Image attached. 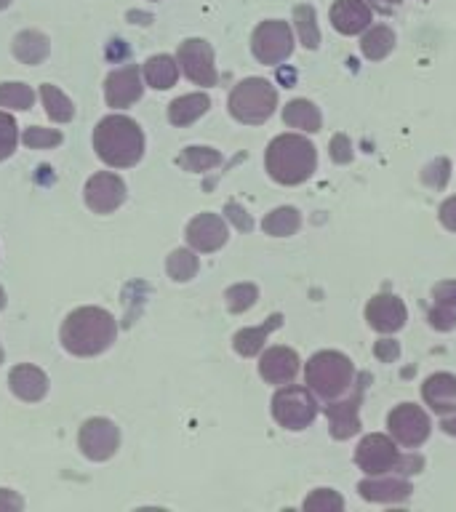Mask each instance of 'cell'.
<instances>
[{"label": "cell", "instance_id": "obj_25", "mask_svg": "<svg viewBox=\"0 0 456 512\" xmlns=\"http://www.w3.org/2000/svg\"><path fill=\"white\" fill-rule=\"evenodd\" d=\"M280 320H283L280 315H272V318L267 320L264 326L243 328V331H238V334H235V342H232L235 344V350H238L243 358H251V355H256V352L264 347V342H267V336H270L272 331L280 326Z\"/></svg>", "mask_w": 456, "mask_h": 512}, {"label": "cell", "instance_id": "obj_20", "mask_svg": "<svg viewBox=\"0 0 456 512\" xmlns=\"http://www.w3.org/2000/svg\"><path fill=\"white\" fill-rule=\"evenodd\" d=\"M358 406H360V392H355L350 400H339V403L326 406V416H328V422H331V435H334L336 440L352 438V435L360 430Z\"/></svg>", "mask_w": 456, "mask_h": 512}, {"label": "cell", "instance_id": "obj_4", "mask_svg": "<svg viewBox=\"0 0 456 512\" xmlns=\"http://www.w3.org/2000/svg\"><path fill=\"white\" fill-rule=\"evenodd\" d=\"M304 376H307V384H310V390L315 395H320L323 400H336L350 390L355 371H352V363L347 355L326 350L312 355L307 368H304Z\"/></svg>", "mask_w": 456, "mask_h": 512}, {"label": "cell", "instance_id": "obj_44", "mask_svg": "<svg viewBox=\"0 0 456 512\" xmlns=\"http://www.w3.org/2000/svg\"><path fill=\"white\" fill-rule=\"evenodd\" d=\"M22 507V496H16L14 491H8V488H0V512H14L22 510Z\"/></svg>", "mask_w": 456, "mask_h": 512}, {"label": "cell", "instance_id": "obj_24", "mask_svg": "<svg viewBox=\"0 0 456 512\" xmlns=\"http://www.w3.org/2000/svg\"><path fill=\"white\" fill-rule=\"evenodd\" d=\"M283 120H286V126L302 128V131H307V134L320 131V123H323L320 110L312 102H307V99H294L291 104H286Z\"/></svg>", "mask_w": 456, "mask_h": 512}, {"label": "cell", "instance_id": "obj_16", "mask_svg": "<svg viewBox=\"0 0 456 512\" xmlns=\"http://www.w3.org/2000/svg\"><path fill=\"white\" fill-rule=\"evenodd\" d=\"M259 374L270 384H291L299 374V358L288 347H270L259 360Z\"/></svg>", "mask_w": 456, "mask_h": 512}, {"label": "cell", "instance_id": "obj_11", "mask_svg": "<svg viewBox=\"0 0 456 512\" xmlns=\"http://www.w3.org/2000/svg\"><path fill=\"white\" fill-rule=\"evenodd\" d=\"M78 446L91 462H104V459H110V456L118 451V427H115L110 419H88V422L80 427Z\"/></svg>", "mask_w": 456, "mask_h": 512}, {"label": "cell", "instance_id": "obj_7", "mask_svg": "<svg viewBox=\"0 0 456 512\" xmlns=\"http://www.w3.org/2000/svg\"><path fill=\"white\" fill-rule=\"evenodd\" d=\"M272 414L283 424L286 430H304L312 419L318 416V403L304 387H283V390L272 398Z\"/></svg>", "mask_w": 456, "mask_h": 512}, {"label": "cell", "instance_id": "obj_35", "mask_svg": "<svg viewBox=\"0 0 456 512\" xmlns=\"http://www.w3.org/2000/svg\"><path fill=\"white\" fill-rule=\"evenodd\" d=\"M304 510L310 512H342L344 510V499L331 488H318L312 491L307 499H304Z\"/></svg>", "mask_w": 456, "mask_h": 512}, {"label": "cell", "instance_id": "obj_47", "mask_svg": "<svg viewBox=\"0 0 456 512\" xmlns=\"http://www.w3.org/2000/svg\"><path fill=\"white\" fill-rule=\"evenodd\" d=\"M443 432H448V435H456V416H451V419H443Z\"/></svg>", "mask_w": 456, "mask_h": 512}, {"label": "cell", "instance_id": "obj_9", "mask_svg": "<svg viewBox=\"0 0 456 512\" xmlns=\"http://www.w3.org/2000/svg\"><path fill=\"white\" fill-rule=\"evenodd\" d=\"M387 424H390L392 438L406 448L422 446L424 440L430 438L432 430L430 416L414 403H403V406L392 408L390 416H387Z\"/></svg>", "mask_w": 456, "mask_h": 512}, {"label": "cell", "instance_id": "obj_26", "mask_svg": "<svg viewBox=\"0 0 456 512\" xmlns=\"http://www.w3.org/2000/svg\"><path fill=\"white\" fill-rule=\"evenodd\" d=\"M14 56L24 64H38L48 56V38L35 30L19 32L14 38Z\"/></svg>", "mask_w": 456, "mask_h": 512}, {"label": "cell", "instance_id": "obj_17", "mask_svg": "<svg viewBox=\"0 0 456 512\" xmlns=\"http://www.w3.org/2000/svg\"><path fill=\"white\" fill-rule=\"evenodd\" d=\"M331 24L342 35H358L371 27V6L366 0H336L331 8Z\"/></svg>", "mask_w": 456, "mask_h": 512}, {"label": "cell", "instance_id": "obj_18", "mask_svg": "<svg viewBox=\"0 0 456 512\" xmlns=\"http://www.w3.org/2000/svg\"><path fill=\"white\" fill-rule=\"evenodd\" d=\"M8 384L19 400L38 403L48 392V376L35 366H14L8 374Z\"/></svg>", "mask_w": 456, "mask_h": 512}, {"label": "cell", "instance_id": "obj_14", "mask_svg": "<svg viewBox=\"0 0 456 512\" xmlns=\"http://www.w3.org/2000/svg\"><path fill=\"white\" fill-rule=\"evenodd\" d=\"M187 243L200 254H211L227 243V224L222 216L198 214L187 227Z\"/></svg>", "mask_w": 456, "mask_h": 512}, {"label": "cell", "instance_id": "obj_1", "mask_svg": "<svg viewBox=\"0 0 456 512\" xmlns=\"http://www.w3.org/2000/svg\"><path fill=\"white\" fill-rule=\"evenodd\" d=\"M118 326L110 312L102 307H78L67 315L62 326L64 350L78 355V358H91L99 355L115 342Z\"/></svg>", "mask_w": 456, "mask_h": 512}, {"label": "cell", "instance_id": "obj_49", "mask_svg": "<svg viewBox=\"0 0 456 512\" xmlns=\"http://www.w3.org/2000/svg\"><path fill=\"white\" fill-rule=\"evenodd\" d=\"M11 6V0H0V11H3V8H8Z\"/></svg>", "mask_w": 456, "mask_h": 512}, {"label": "cell", "instance_id": "obj_3", "mask_svg": "<svg viewBox=\"0 0 456 512\" xmlns=\"http://www.w3.org/2000/svg\"><path fill=\"white\" fill-rule=\"evenodd\" d=\"M318 166V152L299 134H283L267 147V171L280 184L307 182Z\"/></svg>", "mask_w": 456, "mask_h": 512}, {"label": "cell", "instance_id": "obj_21", "mask_svg": "<svg viewBox=\"0 0 456 512\" xmlns=\"http://www.w3.org/2000/svg\"><path fill=\"white\" fill-rule=\"evenodd\" d=\"M360 496L368 502H403L411 494V486L400 478H382V475H371L358 486Z\"/></svg>", "mask_w": 456, "mask_h": 512}, {"label": "cell", "instance_id": "obj_41", "mask_svg": "<svg viewBox=\"0 0 456 512\" xmlns=\"http://www.w3.org/2000/svg\"><path fill=\"white\" fill-rule=\"evenodd\" d=\"M331 158L336 163H347L352 158V147H350V139L344 134H336L334 142H331Z\"/></svg>", "mask_w": 456, "mask_h": 512}, {"label": "cell", "instance_id": "obj_48", "mask_svg": "<svg viewBox=\"0 0 456 512\" xmlns=\"http://www.w3.org/2000/svg\"><path fill=\"white\" fill-rule=\"evenodd\" d=\"M3 307H6V291L0 288V310H3Z\"/></svg>", "mask_w": 456, "mask_h": 512}, {"label": "cell", "instance_id": "obj_42", "mask_svg": "<svg viewBox=\"0 0 456 512\" xmlns=\"http://www.w3.org/2000/svg\"><path fill=\"white\" fill-rule=\"evenodd\" d=\"M374 352L379 360H384V363H392V360L400 355V347H398V342H392V339H382V342H376Z\"/></svg>", "mask_w": 456, "mask_h": 512}, {"label": "cell", "instance_id": "obj_43", "mask_svg": "<svg viewBox=\"0 0 456 512\" xmlns=\"http://www.w3.org/2000/svg\"><path fill=\"white\" fill-rule=\"evenodd\" d=\"M440 222H443V227L451 232H456V198H448L443 206H440L438 211Z\"/></svg>", "mask_w": 456, "mask_h": 512}, {"label": "cell", "instance_id": "obj_34", "mask_svg": "<svg viewBox=\"0 0 456 512\" xmlns=\"http://www.w3.org/2000/svg\"><path fill=\"white\" fill-rule=\"evenodd\" d=\"M224 299H227L230 312H246L251 310L256 304V299H259V288H256L254 283H238V286L227 288Z\"/></svg>", "mask_w": 456, "mask_h": 512}, {"label": "cell", "instance_id": "obj_13", "mask_svg": "<svg viewBox=\"0 0 456 512\" xmlns=\"http://www.w3.org/2000/svg\"><path fill=\"white\" fill-rule=\"evenodd\" d=\"M142 80H139V67L128 64V67H120L104 80V94H107V104L115 107V110H123V107H131L134 102L142 99Z\"/></svg>", "mask_w": 456, "mask_h": 512}, {"label": "cell", "instance_id": "obj_31", "mask_svg": "<svg viewBox=\"0 0 456 512\" xmlns=\"http://www.w3.org/2000/svg\"><path fill=\"white\" fill-rule=\"evenodd\" d=\"M294 22H296V32H299V40H302V46L304 48H318L320 30H318V22H315V8H312V6H296Z\"/></svg>", "mask_w": 456, "mask_h": 512}, {"label": "cell", "instance_id": "obj_27", "mask_svg": "<svg viewBox=\"0 0 456 512\" xmlns=\"http://www.w3.org/2000/svg\"><path fill=\"white\" fill-rule=\"evenodd\" d=\"M392 46H395V35H392L390 27H384V24H379V27H371V30L363 35V40H360L363 56H366V59H371V62H379V59H384V56L392 51Z\"/></svg>", "mask_w": 456, "mask_h": 512}, {"label": "cell", "instance_id": "obj_2", "mask_svg": "<svg viewBox=\"0 0 456 512\" xmlns=\"http://www.w3.org/2000/svg\"><path fill=\"white\" fill-rule=\"evenodd\" d=\"M94 150L112 168L136 166L144 155L142 128L126 115H110L99 120L94 131Z\"/></svg>", "mask_w": 456, "mask_h": 512}, {"label": "cell", "instance_id": "obj_12", "mask_svg": "<svg viewBox=\"0 0 456 512\" xmlns=\"http://www.w3.org/2000/svg\"><path fill=\"white\" fill-rule=\"evenodd\" d=\"M126 200V184L115 174H94L86 184V203L94 214H112Z\"/></svg>", "mask_w": 456, "mask_h": 512}, {"label": "cell", "instance_id": "obj_19", "mask_svg": "<svg viewBox=\"0 0 456 512\" xmlns=\"http://www.w3.org/2000/svg\"><path fill=\"white\" fill-rule=\"evenodd\" d=\"M427 406L435 414H454L456 411V376L454 374H432L424 382L422 390Z\"/></svg>", "mask_w": 456, "mask_h": 512}, {"label": "cell", "instance_id": "obj_10", "mask_svg": "<svg viewBox=\"0 0 456 512\" xmlns=\"http://www.w3.org/2000/svg\"><path fill=\"white\" fill-rule=\"evenodd\" d=\"M179 64H182L184 75L195 83V86H216V64H214V48L208 46L206 40L190 38L179 46Z\"/></svg>", "mask_w": 456, "mask_h": 512}, {"label": "cell", "instance_id": "obj_46", "mask_svg": "<svg viewBox=\"0 0 456 512\" xmlns=\"http://www.w3.org/2000/svg\"><path fill=\"white\" fill-rule=\"evenodd\" d=\"M371 6L379 8V11H390V8L400 6V0H368Z\"/></svg>", "mask_w": 456, "mask_h": 512}, {"label": "cell", "instance_id": "obj_15", "mask_svg": "<svg viewBox=\"0 0 456 512\" xmlns=\"http://www.w3.org/2000/svg\"><path fill=\"white\" fill-rule=\"evenodd\" d=\"M366 320L379 334H395L406 323V304L398 296L379 294L366 304Z\"/></svg>", "mask_w": 456, "mask_h": 512}, {"label": "cell", "instance_id": "obj_30", "mask_svg": "<svg viewBox=\"0 0 456 512\" xmlns=\"http://www.w3.org/2000/svg\"><path fill=\"white\" fill-rule=\"evenodd\" d=\"M176 163L184 168V171H195V174H200V171H208V168H214L222 163V155L216 150H211V147H187V150L176 158Z\"/></svg>", "mask_w": 456, "mask_h": 512}, {"label": "cell", "instance_id": "obj_28", "mask_svg": "<svg viewBox=\"0 0 456 512\" xmlns=\"http://www.w3.org/2000/svg\"><path fill=\"white\" fill-rule=\"evenodd\" d=\"M299 224H302V216L299 211L291 206H283V208H275L272 214H267L264 219V232L267 235H275V238H286V235H294L299 230Z\"/></svg>", "mask_w": 456, "mask_h": 512}, {"label": "cell", "instance_id": "obj_40", "mask_svg": "<svg viewBox=\"0 0 456 512\" xmlns=\"http://www.w3.org/2000/svg\"><path fill=\"white\" fill-rule=\"evenodd\" d=\"M432 299L435 304H443V307H454L456 310V280H446V283H438L432 288Z\"/></svg>", "mask_w": 456, "mask_h": 512}, {"label": "cell", "instance_id": "obj_29", "mask_svg": "<svg viewBox=\"0 0 456 512\" xmlns=\"http://www.w3.org/2000/svg\"><path fill=\"white\" fill-rule=\"evenodd\" d=\"M40 99L46 104L48 118L54 120V123H70L72 115H75L72 102L56 86H40Z\"/></svg>", "mask_w": 456, "mask_h": 512}, {"label": "cell", "instance_id": "obj_38", "mask_svg": "<svg viewBox=\"0 0 456 512\" xmlns=\"http://www.w3.org/2000/svg\"><path fill=\"white\" fill-rule=\"evenodd\" d=\"M430 323L432 328L438 331H451L456 326V310L454 307H443V304H435L430 310Z\"/></svg>", "mask_w": 456, "mask_h": 512}, {"label": "cell", "instance_id": "obj_33", "mask_svg": "<svg viewBox=\"0 0 456 512\" xmlns=\"http://www.w3.org/2000/svg\"><path fill=\"white\" fill-rule=\"evenodd\" d=\"M166 270L171 278L184 283V280L195 278V272H198V256L192 254V251H187V248H179V251H174V254L168 256Z\"/></svg>", "mask_w": 456, "mask_h": 512}, {"label": "cell", "instance_id": "obj_36", "mask_svg": "<svg viewBox=\"0 0 456 512\" xmlns=\"http://www.w3.org/2000/svg\"><path fill=\"white\" fill-rule=\"evenodd\" d=\"M22 142L27 144L30 150H51L56 144H62V134H59V131H51V128L32 126L24 131Z\"/></svg>", "mask_w": 456, "mask_h": 512}, {"label": "cell", "instance_id": "obj_39", "mask_svg": "<svg viewBox=\"0 0 456 512\" xmlns=\"http://www.w3.org/2000/svg\"><path fill=\"white\" fill-rule=\"evenodd\" d=\"M448 168H451V163H448L446 158L435 160V163H430L427 171H424V182L430 184V187H435V190H440V187L448 182Z\"/></svg>", "mask_w": 456, "mask_h": 512}, {"label": "cell", "instance_id": "obj_23", "mask_svg": "<svg viewBox=\"0 0 456 512\" xmlns=\"http://www.w3.org/2000/svg\"><path fill=\"white\" fill-rule=\"evenodd\" d=\"M179 78V64L171 59L168 54H158L150 56L147 62H144V80H147V86H152L155 91H166L171 88Z\"/></svg>", "mask_w": 456, "mask_h": 512}, {"label": "cell", "instance_id": "obj_8", "mask_svg": "<svg viewBox=\"0 0 456 512\" xmlns=\"http://www.w3.org/2000/svg\"><path fill=\"white\" fill-rule=\"evenodd\" d=\"M251 48H254V56L262 64H280L294 51L291 27L286 22H278V19L262 22L254 30Z\"/></svg>", "mask_w": 456, "mask_h": 512}, {"label": "cell", "instance_id": "obj_5", "mask_svg": "<svg viewBox=\"0 0 456 512\" xmlns=\"http://www.w3.org/2000/svg\"><path fill=\"white\" fill-rule=\"evenodd\" d=\"M278 107V91L270 80L264 78H246L232 88L230 94V112L232 118L248 126H259L270 118Z\"/></svg>", "mask_w": 456, "mask_h": 512}, {"label": "cell", "instance_id": "obj_32", "mask_svg": "<svg viewBox=\"0 0 456 512\" xmlns=\"http://www.w3.org/2000/svg\"><path fill=\"white\" fill-rule=\"evenodd\" d=\"M35 104V91L24 83H3L0 86V107L11 110H30Z\"/></svg>", "mask_w": 456, "mask_h": 512}, {"label": "cell", "instance_id": "obj_6", "mask_svg": "<svg viewBox=\"0 0 456 512\" xmlns=\"http://www.w3.org/2000/svg\"><path fill=\"white\" fill-rule=\"evenodd\" d=\"M355 462L366 475H387V472H419L422 459L419 456H400L395 443L387 435H368L360 440Z\"/></svg>", "mask_w": 456, "mask_h": 512}, {"label": "cell", "instance_id": "obj_45", "mask_svg": "<svg viewBox=\"0 0 456 512\" xmlns=\"http://www.w3.org/2000/svg\"><path fill=\"white\" fill-rule=\"evenodd\" d=\"M227 214H230L232 222L238 224V230H251V219H248V214L238 206V203H230V206H227Z\"/></svg>", "mask_w": 456, "mask_h": 512}, {"label": "cell", "instance_id": "obj_22", "mask_svg": "<svg viewBox=\"0 0 456 512\" xmlns=\"http://www.w3.org/2000/svg\"><path fill=\"white\" fill-rule=\"evenodd\" d=\"M208 107H211V99L206 94H187L179 96L171 102L168 107V120L174 123V126H190L200 115H206Z\"/></svg>", "mask_w": 456, "mask_h": 512}, {"label": "cell", "instance_id": "obj_37", "mask_svg": "<svg viewBox=\"0 0 456 512\" xmlns=\"http://www.w3.org/2000/svg\"><path fill=\"white\" fill-rule=\"evenodd\" d=\"M16 142H19V128L16 120L6 112H0V160H6L14 155Z\"/></svg>", "mask_w": 456, "mask_h": 512}]
</instances>
